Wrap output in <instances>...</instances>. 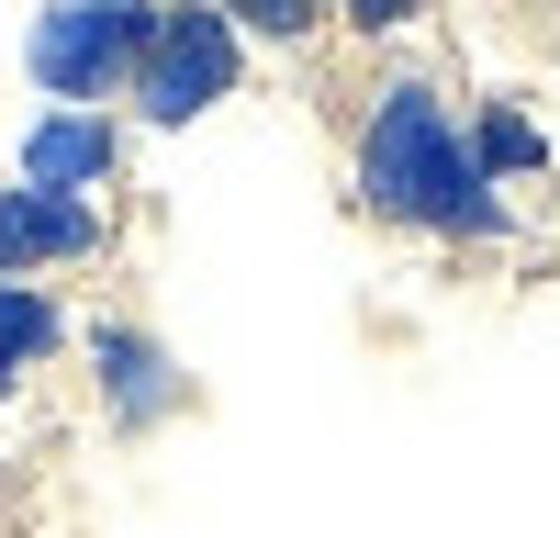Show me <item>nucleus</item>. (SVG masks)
<instances>
[{
    "label": "nucleus",
    "mask_w": 560,
    "mask_h": 538,
    "mask_svg": "<svg viewBox=\"0 0 560 538\" xmlns=\"http://www.w3.org/2000/svg\"><path fill=\"white\" fill-rule=\"evenodd\" d=\"M236 90H247V34H236V12H224V0H168L124 102H135L147 134H179V124H202L213 102H236Z\"/></svg>",
    "instance_id": "nucleus-3"
},
{
    "label": "nucleus",
    "mask_w": 560,
    "mask_h": 538,
    "mask_svg": "<svg viewBox=\"0 0 560 538\" xmlns=\"http://www.w3.org/2000/svg\"><path fill=\"white\" fill-rule=\"evenodd\" d=\"M168 0H45L23 23V79L34 102H79V113H113L135 68H147V34H158Z\"/></svg>",
    "instance_id": "nucleus-2"
},
{
    "label": "nucleus",
    "mask_w": 560,
    "mask_h": 538,
    "mask_svg": "<svg viewBox=\"0 0 560 538\" xmlns=\"http://www.w3.org/2000/svg\"><path fill=\"white\" fill-rule=\"evenodd\" d=\"M113 168H124V113H79V102H45L23 124V147H12V179H34V191H90L102 202Z\"/></svg>",
    "instance_id": "nucleus-6"
},
{
    "label": "nucleus",
    "mask_w": 560,
    "mask_h": 538,
    "mask_svg": "<svg viewBox=\"0 0 560 538\" xmlns=\"http://www.w3.org/2000/svg\"><path fill=\"white\" fill-rule=\"evenodd\" d=\"M415 12H427V0H337V23H348L359 45H393V34H404Z\"/></svg>",
    "instance_id": "nucleus-10"
},
{
    "label": "nucleus",
    "mask_w": 560,
    "mask_h": 538,
    "mask_svg": "<svg viewBox=\"0 0 560 538\" xmlns=\"http://www.w3.org/2000/svg\"><path fill=\"white\" fill-rule=\"evenodd\" d=\"M348 202L370 224H393V236H427V247L516 236V191H493L471 157V102H448V79H427V68H382V90L359 102Z\"/></svg>",
    "instance_id": "nucleus-1"
},
{
    "label": "nucleus",
    "mask_w": 560,
    "mask_h": 538,
    "mask_svg": "<svg viewBox=\"0 0 560 538\" xmlns=\"http://www.w3.org/2000/svg\"><path fill=\"white\" fill-rule=\"evenodd\" d=\"M224 12H236V34H247V45H314L337 0H224Z\"/></svg>",
    "instance_id": "nucleus-9"
},
{
    "label": "nucleus",
    "mask_w": 560,
    "mask_h": 538,
    "mask_svg": "<svg viewBox=\"0 0 560 538\" xmlns=\"http://www.w3.org/2000/svg\"><path fill=\"white\" fill-rule=\"evenodd\" d=\"M113 247V213L90 191H34L0 179V281H45V269H90Z\"/></svg>",
    "instance_id": "nucleus-5"
},
{
    "label": "nucleus",
    "mask_w": 560,
    "mask_h": 538,
    "mask_svg": "<svg viewBox=\"0 0 560 538\" xmlns=\"http://www.w3.org/2000/svg\"><path fill=\"white\" fill-rule=\"evenodd\" d=\"M57 359H68V303L45 281H0V393H23Z\"/></svg>",
    "instance_id": "nucleus-8"
},
{
    "label": "nucleus",
    "mask_w": 560,
    "mask_h": 538,
    "mask_svg": "<svg viewBox=\"0 0 560 538\" xmlns=\"http://www.w3.org/2000/svg\"><path fill=\"white\" fill-rule=\"evenodd\" d=\"M471 157L493 191H538L549 179V124L516 102V90H493V102H471Z\"/></svg>",
    "instance_id": "nucleus-7"
},
{
    "label": "nucleus",
    "mask_w": 560,
    "mask_h": 538,
    "mask_svg": "<svg viewBox=\"0 0 560 538\" xmlns=\"http://www.w3.org/2000/svg\"><path fill=\"white\" fill-rule=\"evenodd\" d=\"M79 359H90V404H102L113 437H158V426L191 416V371H179V348L158 326H135V314H90Z\"/></svg>",
    "instance_id": "nucleus-4"
}]
</instances>
